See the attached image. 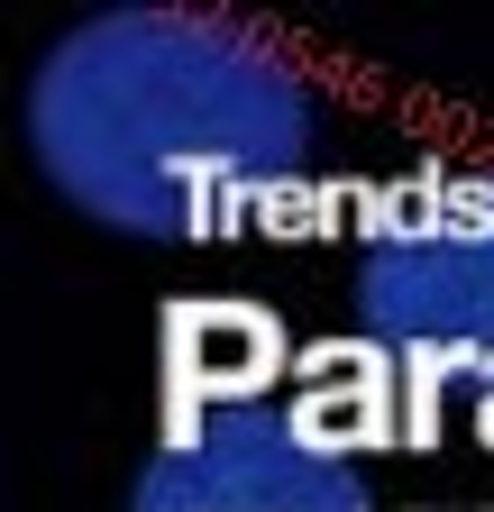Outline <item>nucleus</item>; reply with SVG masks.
Segmentation results:
<instances>
[{"instance_id": "nucleus-1", "label": "nucleus", "mask_w": 494, "mask_h": 512, "mask_svg": "<svg viewBox=\"0 0 494 512\" xmlns=\"http://www.w3.org/2000/svg\"><path fill=\"white\" fill-rule=\"evenodd\" d=\"M28 156L119 238H220L321 156V83L229 10L119 0L28 74Z\"/></svg>"}, {"instance_id": "nucleus-3", "label": "nucleus", "mask_w": 494, "mask_h": 512, "mask_svg": "<svg viewBox=\"0 0 494 512\" xmlns=\"http://www.w3.org/2000/svg\"><path fill=\"white\" fill-rule=\"evenodd\" d=\"M129 512H376L357 448L284 394H211L129 485Z\"/></svg>"}, {"instance_id": "nucleus-2", "label": "nucleus", "mask_w": 494, "mask_h": 512, "mask_svg": "<svg viewBox=\"0 0 494 512\" xmlns=\"http://www.w3.org/2000/svg\"><path fill=\"white\" fill-rule=\"evenodd\" d=\"M357 330L494 366V174H421L357 238Z\"/></svg>"}]
</instances>
